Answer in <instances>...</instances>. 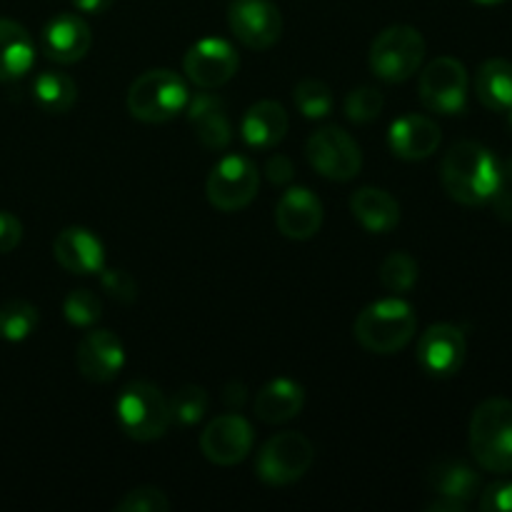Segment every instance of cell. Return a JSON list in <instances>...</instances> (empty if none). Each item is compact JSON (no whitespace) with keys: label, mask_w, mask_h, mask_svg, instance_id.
<instances>
[{"label":"cell","mask_w":512,"mask_h":512,"mask_svg":"<svg viewBox=\"0 0 512 512\" xmlns=\"http://www.w3.org/2000/svg\"><path fill=\"white\" fill-rule=\"evenodd\" d=\"M53 258L73 275H95L105 268L103 243L98 235L80 225H70L55 235Z\"/></svg>","instance_id":"18"},{"label":"cell","mask_w":512,"mask_h":512,"mask_svg":"<svg viewBox=\"0 0 512 512\" xmlns=\"http://www.w3.org/2000/svg\"><path fill=\"white\" fill-rule=\"evenodd\" d=\"M503 175H505V180H510L512 183V155L503 163Z\"/></svg>","instance_id":"43"},{"label":"cell","mask_w":512,"mask_h":512,"mask_svg":"<svg viewBox=\"0 0 512 512\" xmlns=\"http://www.w3.org/2000/svg\"><path fill=\"white\" fill-rule=\"evenodd\" d=\"M238 50L223 38H203L190 45L183 58V70L200 90H215L238 73Z\"/></svg>","instance_id":"13"},{"label":"cell","mask_w":512,"mask_h":512,"mask_svg":"<svg viewBox=\"0 0 512 512\" xmlns=\"http://www.w3.org/2000/svg\"><path fill=\"white\" fill-rule=\"evenodd\" d=\"M305 405L303 385L290 378L270 380L260 393L255 395V418L263 423H288L295 415H300Z\"/></svg>","instance_id":"23"},{"label":"cell","mask_w":512,"mask_h":512,"mask_svg":"<svg viewBox=\"0 0 512 512\" xmlns=\"http://www.w3.org/2000/svg\"><path fill=\"white\" fill-rule=\"evenodd\" d=\"M118 512H168L170 500L158 488H135L123 495L120 503H115Z\"/></svg>","instance_id":"34"},{"label":"cell","mask_w":512,"mask_h":512,"mask_svg":"<svg viewBox=\"0 0 512 512\" xmlns=\"http://www.w3.org/2000/svg\"><path fill=\"white\" fill-rule=\"evenodd\" d=\"M470 78L458 58H435L420 73V100L435 115H463L468 108Z\"/></svg>","instance_id":"8"},{"label":"cell","mask_w":512,"mask_h":512,"mask_svg":"<svg viewBox=\"0 0 512 512\" xmlns=\"http://www.w3.org/2000/svg\"><path fill=\"white\" fill-rule=\"evenodd\" d=\"M350 210L355 220L363 225L368 233L383 235L390 233L400 223V205L388 190L380 188H360L350 198Z\"/></svg>","instance_id":"25"},{"label":"cell","mask_w":512,"mask_h":512,"mask_svg":"<svg viewBox=\"0 0 512 512\" xmlns=\"http://www.w3.org/2000/svg\"><path fill=\"white\" fill-rule=\"evenodd\" d=\"M63 315L70 325H75V328H93L100 320V315H103V303H100L98 295L90 293V290H73V293L65 298Z\"/></svg>","instance_id":"32"},{"label":"cell","mask_w":512,"mask_h":512,"mask_svg":"<svg viewBox=\"0 0 512 512\" xmlns=\"http://www.w3.org/2000/svg\"><path fill=\"white\" fill-rule=\"evenodd\" d=\"M425 60V38L410 25H390L370 45V70L385 83H405Z\"/></svg>","instance_id":"6"},{"label":"cell","mask_w":512,"mask_h":512,"mask_svg":"<svg viewBox=\"0 0 512 512\" xmlns=\"http://www.w3.org/2000/svg\"><path fill=\"white\" fill-rule=\"evenodd\" d=\"M418 330V315L408 300L385 298L370 303L355 318L353 335L368 353L393 355L400 353Z\"/></svg>","instance_id":"2"},{"label":"cell","mask_w":512,"mask_h":512,"mask_svg":"<svg viewBox=\"0 0 512 512\" xmlns=\"http://www.w3.org/2000/svg\"><path fill=\"white\" fill-rule=\"evenodd\" d=\"M385 108V98L378 88H370V85H363V88L350 90L348 98H345V115L353 123H373V120L380 118Z\"/></svg>","instance_id":"33"},{"label":"cell","mask_w":512,"mask_h":512,"mask_svg":"<svg viewBox=\"0 0 512 512\" xmlns=\"http://www.w3.org/2000/svg\"><path fill=\"white\" fill-rule=\"evenodd\" d=\"M75 365L90 383H110L125 365V348L110 330H90L75 350Z\"/></svg>","instance_id":"15"},{"label":"cell","mask_w":512,"mask_h":512,"mask_svg":"<svg viewBox=\"0 0 512 512\" xmlns=\"http://www.w3.org/2000/svg\"><path fill=\"white\" fill-rule=\"evenodd\" d=\"M185 113H188L190 128L195 130V138L200 140L203 148L215 150V153L228 148L233 140V125H230L228 108L218 95L208 93V90L195 93L185 105Z\"/></svg>","instance_id":"19"},{"label":"cell","mask_w":512,"mask_h":512,"mask_svg":"<svg viewBox=\"0 0 512 512\" xmlns=\"http://www.w3.org/2000/svg\"><path fill=\"white\" fill-rule=\"evenodd\" d=\"M33 98L40 105V110L50 115H63L78 100V85L70 75L58 73V70H45L35 78Z\"/></svg>","instance_id":"27"},{"label":"cell","mask_w":512,"mask_h":512,"mask_svg":"<svg viewBox=\"0 0 512 512\" xmlns=\"http://www.w3.org/2000/svg\"><path fill=\"white\" fill-rule=\"evenodd\" d=\"M38 328V308L28 300H8L0 305V338L8 343H23Z\"/></svg>","instance_id":"28"},{"label":"cell","mask_w":512,"mask_h":512,"mask_svg":"<svg viewBox=\"0 0 512 512\" xmlns=\"http://www.w3.org/2000/svg\"><path fill=\"white\" fill-rule=\"evenodd\" d=\"M35 63V43L20 23L0 18V83L20 80Z\"/></svg>","instance_id":"24"},{"label":"cell","mask_w":512,"mask_h":512,"mask_svg":"<svg viewBox=\"0 0 512 512\" xmlns=\"http://www.w3.org/2000/svg\"><path fill=\"white\" fill-rule=\"evenodd\" d=\"M315 460V448L305 435L285 430L273 435L268 443L260 448L255 460V473L270 488H283L295 483L310 470Z\"/></svg>","instance_id":"7"},{"label":"cell","mask_w":512,"mask_h":512,"mask_svg":"<svg viewBox=\"0 0 512 512\" xmlns=\"http://www.w3.org/2000/svg\"><path fill=\"white\" fill-rule=\"evenodd\" d=\"M443 188L455 203L460 205H485L500 193L505 185L503 165L495 158L493 150L475 140H460L445 153L440 165Z\"/></svg>","instance_id":"1"},{"label":"cell","mask_w":512,"mask_h":512,"mask_svg":"<svg viewBox=\"0 0 512 512\" xmlns=\"http://www.w3.org/2000/svg\"><path fill=\"white\" fill-rule=\"evenodd\" d=\"M478 505L483 512H512V480L488 485L480 493Z\"/></svg>","instance_id":"36"},{"label":"cell","mask_w":512,"mask_h":512,"mask_svg":"<svg viewBox=\"0 0 512 512\" xmlns=\"http://www.w3.org/2000/svg\"><path fill=\"white\" fill-rule=\"evenodd\" d=\"M253 440L255 433L243 415L225 413L210 420L208 428L200 433V450L210 463L230 468L248 458L253 450Z\"/></svg>","instance_id":"14"},{"label":"cell","mask_w":512,"mask_h":512,"mask_svg":"<svg viewBox=\"0 0 512 512\" xmlns=\"http://www.w3.org/2000/svg\"><path fill=\"white\" fill-rule=\"evenodd\" d=\"M23 240V223L13 213L0 210V255L15 250Z\"/></svg>","instance_id":"37"},{"label":"cell","mask_w":512,"mask_h":512,"mask_svg":"<svg viewBox=\"0 0 512 512\" xmlns=\"http://www.w3.org/2000/svg\"><path fill=\"white\" fill-rule=\"evenodd\" d=\"M288 125L290 118L283 105L275 103V100H260L243 115L240 135H243L245 145H250V148L270 150L283 143Z\"/></svg>","instance_id":"21"},{"label":"cell","mask_w":512,"mask_h":512,"mask_svg":"<svg viewBox=\"0 0 512 512\" xmlns=\"http://www.w3.org/2000/svg\"><path fill=\"white\" fill-rule=\"evenodd\" d=\"M190 100L188 83L168 68L145 70L128 88V113L143 123H168L185 110Z\"/></svg>","instance_id":"5"},{"label":"cell","mask_w":512,"mask_h":512,"mask_svg":"<svg viewBox=\"0 0 512 512\" xmlns=\"http://www.w3.org/2000/svg\"><path fill=\"white\" fill-rule=\"evenodd\" d=\"M380 283L388 293H408L418 283V260L405 250H395L380 265Z\"/></svg>","instance_id":"29"},{"label":"cell","mask_w":512,"mask_h":512,"mask_svg":"<svg viewBox=\"0 0 512 512\" xmlns=\"http://www.w3.org/2000/svg\"><path fill=\"white\" fill-rule=\"evenodd\" d=\"M470 453L495 475L512 473V400L490 398L470 418Z\"/></svg>","instance_id":"3"},{"label":"cell","mask_w":512,"mask_h":512,"mask_svg":"<svg viewBox=\"0 0 512 512\" xmlns=\"http://www.w3.org/2000/svg\"><path fill=\"white\" fill-rule=\"evenodd\" d=\"M265 173H268V180L275 185H285L293 180L295 175V168H293V160L288 158V155H270L268 158V165H265Z\"/></svg>","instance_id":"38"},{"label":"cell","mask_w":512,"mask_h":512,"mask_svg":"<svg viewBox=\"0 0 512 512\" xmlns=\"http://www.w3.org/2000/svg\"><path fill=\"white\" fill-rule=\"evenodd\" d=\"M115 418H118L120 430L138 443L160 440L173 425L168 398L163 390L145 380H135L120 390L115 400Z\"/></svg>","instance_id":"4"},{"label":"cell","mask_w":512,"mask_h":512,"mask_svg":"<svg viewBox=\"0 0 512 512\" xmlns=\"http://www.w3.org/2000/svg\"><path fill=\"white\" fill-rule=\"evenodd\" d=\"M490 203H493L495 213H498L500 218L512 220V193H510V190H505V185L500 188V193L495 195L493 200H490Z\"/></svg>","instance_id":"41"},{"label":"cell","mask_w":512,"mask_h":512,"mask_svg":"<svg viewBox=\"0 0 512 512\" xmlns=\"http://www.w3.org/2000/svg\"><path fill=\"white\" fill-rule=\"evenodd\" d=\"M228 25L235 38L250 50H268L283 35V15L270 0H233Z\"/></svg>","instance_id":"11"},{"label":"cell","mask_w":512,"mask_h":512,"mask_svg":"<svg viewBox=\"0 0 512 512\" xmlns=\"http://www.w3.org/2000/svg\"><path fill=\"white\" fill-rule=\"evenodd\" d=\"M475 95L493 113L512 108V63L505 58L485 60L475 75Z\"/></svg>","instance_id":"26"},{"label":"cell","mask_w":512,"mask_h":512,"mask_svg":"<svg viewBox=\"0 0 512 512\" xmlns=\"http://www.w3.org/2000/svg\"><path fill=\"white\" fill-rule=\"evenodd\" d=\"M43 53L53 63L73 65L88 55L93 45V30L85 18L75 13H58L43 28Z\"/></svg>","instance_id":"17"},{"label":"cell","mask_w":512,"mask_h":512,"mask_svg":"<svg viewBox=\"0 0 512 512\" xmlns=\"http://www.w3.org/2000/svg\"><path fill=\"white\" fill-rule=\"evenodd\" d=\"M245 393H248V390H245V385H240V383L225 385V390H223L225 405H228V408L240 410V405L245 403Z\"/></svg>","instance_id":"40"},{"label":"cell","mask_w":512,"mask_h":512,"mask_svg":"<svg viewBox=\"0 0 512 512\" xmlns=\"http://www.w3.org/2000/svg\"><path fill=\"white\" fill-rule=\"evenodd\" d=\"M275 225L290 240H310L323 225V203L308 188H288L275 205Z\"/></svg>","instance_id":"16"},{"label":"cell","mask_w":512,"mask_h":512,"mask_svg":"<svg viewBox=\"0 0 512 512\" xmlns=\"http://www.w3.org/2000/svg\"><path fill=\"white\" fill-rule=\"evenodd\" d=\"M465 508H468V505H463V503H455V500H445V498H438V500H433V503L428 505V512H463Z\"/></svg>","instance_id":"42"},{"label":"cell","mask_w":512,"mask_h":512,"mask_svg":"<svg viewBox=\"0 0 512 512\" xmlns=\"http://www.w3.org/2000/svg\"><path fill=\"white\" fill-rule=\"evenodd\" d=\"M418 365L430 378H453L460 373L468 355V340L458 325L438 323L430 325L418 340Z\"/></svg>","instance_id":"12"},{"label":"cell","mask_w":512,"mask_h":512,"mask_svg":"<svg viewBox=\"0 0 512 512\" xmlns=\"http://www.w3.org/2000/svg\"><path fill=\"white\" fill-rule=\"evenodd\" d=\"M305 155L315 173L328 180H338V183L353 180L363 168L360 145L355 143L348 130L338 128V125H325V128L315 130L305 145Z\"/></svg>","instance_id":"10"},{"label":"cell","mask_w":512,"mask_h":512,"mask_svg":"<svg viewBox=\"0 0 512 512\" xmlns=\"http://www.w3.org/2000/svg\"><path fill=\"white\" fill-rule=\"evenodd\" d=\"M293 100L295 108L308 120H320L325 115H330V110H333V90L318 78L300 80L293 90Z\"/></svg>","instance_id":"30"},{"label":"cell","mask_w":512,"mask_h":512,"mask_svg":"<svg viewBox=\"0 0 512 512\" xmlns=\"http://www.w3.org/2000/svg\"><path fill=\"white\" fill-rule=\"evenodd\" d=\"M508 128L512 130V108L508 110Z\"/></svg>","instance_id":"45"},{"label":"cell","mask_w":512,"mask_h":512,"mask_svg":"<svg viewBox=\"0 0 512 512\" xmlns=\"http://www.w3.org/2000/svg\"><path fill=\"white\" fill-rule=\"evenodd\" d=\"M170 403V415H173V423L183 425V428H190V425H198L200 420L208 413L210 398L200 385H183Z\"/></svg>","instance_id":"31"},{"label":"cell","mask_w":512,"mask_h":512,"mask_svg":"<svg viewBox=\"0 0 512 512\" xmlns=\"http://www.w3.org/2000/svg\"><path fill=\"white\" fill-rule=\"evenodd\" d=\"M425 485L435 498L468 505L480 493V475L460 460H438L428 468Z\"/></svg>","instance_id":"22"},{"label":"cell","mask_w":512,"mask_h":512,"mask_svg":"<svg viewBox=\"0 0 512 512\" xmlns=\"http://www.w3.org/2000/svg\"><path fill=\"white\" fill-rule=\"evenodd\" d=\"M260 188V173L248 155H225L213 165L205 183L210 205L220 213L248 208Z\"/></svg>","instance_id":"9"},{"label":"cell","mask_w":512,"mask_h":512,"mask_svg":"<svg viewBox=\"0 0 512 512\" xmlns=\"http://www.w3.org/2000/svg\"><path fill=\"white\" fill-rule=\"evenodd\" d=\"M100 285H103L105 293L110 295L118 303L130 305L138 298V283H135L133 275L123 268H103L100 270Z\"/></svg>","instance_id":"35"},{"label":"cell","mask_w":512,"mask_h":512,"mask_svg":"<svg viewBox=\"0 0 512 512\" xmlns=\"http://www.w3.org/2000/svg\"><path fill=\"white\" fill-rule=\"evenodd\" d=\"M115 0H73L75 8L85 15H103L113 8Z\"/></svg>","instance_id":"39"},{"label":"cell","mask_w":512,"mask_h":512,"mask_svg":"<svg viewBox=\"0 0 512 512\" xmlns=\"http://www.w3.org/2000/svg\"><path fill=\"white\" fill-rule=\"evenodd\" d=\"M388 145L398 158L425 160L438 150L440 125L428 115L408 113L393 120L388 130Z\"/></svg>","instance_id":"20"},{"label":"cell","mask_w":512,"mask_h":512,"mask_svg":"<svg viewBox=\"0 0 512 512\" xmlns=\"http://www.w3.org/2000/svg\"><path fill=\"white\" fill-rule=\"evenodd\" d=\"M473 3H478V5H500V3H505V0H473Z\"/></svg>","instance_id":"44"}]
</instances>
